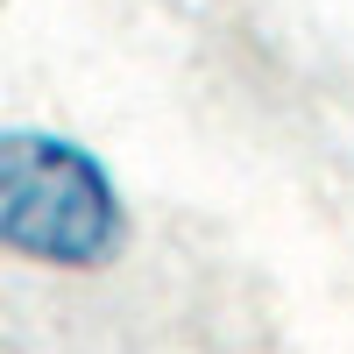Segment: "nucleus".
Listing matches in <instances>:
<instances>
[{"instance_id":"f257e3e1","label":"nucleus","mask_w":354,"mask_h":354,"mask_svg":"<svg viewBox=\"0 0 354 354\" xmlns=\"http://www.w3.org/2000/svg\"><path fill=\"white\" fill-rule=\"evenodd\" d=\"M121 241V198L106 170L57 135H0V248L36 262H106Z\"/></svg>"}]
</instances>
